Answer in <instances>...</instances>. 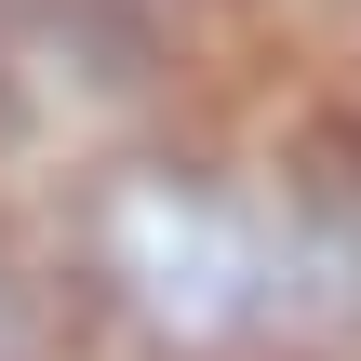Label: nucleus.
<instances>
[{
	"label": "nucleus",
	"mask_w": 361,
	"mask_h": 361,
	"mask_svg": "<svg viewBox=\"0 0 361 361\" xmlns=\"http://www.w3.org/2000/svg\"><path fill=\"white\" fill-rule=\"evenodd\" d=\"M0 361H54V308H40V281L0 255Z\"/></svg>",
	"instance_id": "obj_3"
},
{
	"label": "nucleus",
	"mask_w": 361,
	"mask_h": 361,
	"mask_svg": "<svg viewBox=\"0 0 361 361\" xmlns=\"http://www.w3.org/2000/svg\"><path fill=\"white\" fill-rule=\"evenodd\" d=\"M0 94L27 121H134V107H161V40L134 0H13Z\"/></svg>",
	"instance_id": "obj_2"
},
{
	"label": "nucleus",
	"mask_w": 361,
	"mask_h": 361,
	"mask_svg": "<svg viewBox=\"0 0 361 361\" xmlns=\"http://www.w3.org/2000/svg\"><path fill=\"white\" fill-rule=\"evenodd\" d=\"M67 255L161 361H228V348L295 335L281 188H241L214 161H107L67 201Z\"/></svg>",
	"instance_id": "obj_1"
}]
</instances>
